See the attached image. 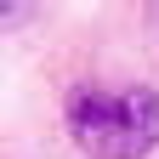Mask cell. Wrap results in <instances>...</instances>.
I'll return each mask as SVG.
<instances>
[{
    "label": "cell",
    "mask_w": 159,
    "mask_h": 159,
    "mask_svg": "<svg viewBox=\"0 0 159 159\" xmlns=\"http://www.w3.org/2000/svg\"><path fill=\"white\" fill-rule=\"evenodd\" d=\"M68 136L91 159H148L159 148V91L153 85H97L80 80L63 97Z\"/></svg>",
    "instance_id": "1"
},
{
    "label": "cell",
    "mask_w": 159,
    "mask_h": 159,
    "mask_svg": "<svg viewBox=\"0 0 159 159\" xmlns=\"http://www.w3.org/2000/svg\"><path fill=\"white\" fill-rule=\"evenodd\" d=\"M29 11H34V0H0V23H6V34H11V29H23V23H29Z\"/></svg>",
    "instance_id": "2"
},
{
    "label": "cell",
    "mask_w": 159,
    "mask_h": 159,
    "mask_svg": "<svg viewBox=\"0 0 159 159\" xmlns=\"http://www.w3.org/2000/svg\"><path fill=\"white\" fill-rule=\"evenodd\" d=\"M148 23H153V29H159V0H148Z\"/></svg>",
    "instance_id": "3"
}]
</instances>
